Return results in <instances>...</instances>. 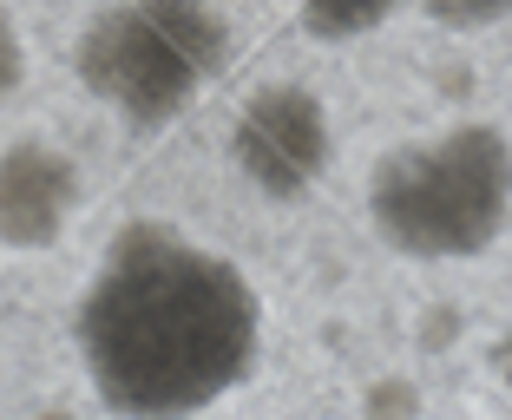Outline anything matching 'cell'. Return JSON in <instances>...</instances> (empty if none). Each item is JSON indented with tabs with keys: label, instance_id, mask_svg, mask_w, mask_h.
<instances>
[{
	"label": "cell",
	"instance_id": "cell-6",
	"mask_svg": "<svg viewBox=\"0 0 512 420\" xmlns=\"http://www.w3.org/2000/svg\"><path fill=\"white\" fill-rule=\"evenodd\" d=\"M401 14V0H296V20L309 40L322 46H342V40H362V33L388 27Z\"/></svg>",
	"mask_w": 512,
	"mask_h": 420
},
{
	"label": "cell",
	"instance_id": "cell-8",
	"mask_svg": "<svg viewBox=\"0 0 512 420\" xmlns=\"http://www.w3.org/2000/svg\"><path fill=\"white\" fill-rule=\"evenodd\" d=\"M20 79H27V40H20L14 14L0 7V105L20 92Z\"/></svg>",
	"mask_w": 512,
	"mask_h": 420
},
{
	"label": "cell",
	"instance_id": "cell-4",
	"mask_svg": "<svg viewBox=\"0 0 512 420\" xmlns=\"http://www.w3.org/2000/svg\"><path fill=\"white\" fill-rule=\"evenodd\" d=\"M335 158V132H329V105L296 79H270L237 105L230 119V165L243 171L256 197L270 204H296L322 184Z\"/></svg>",
	"mask_w": 512,
	"mask_h": 420
},
{
	"label": "cell",
	"instance_id": "cell-3",
	"mask_svg": "<svg viewBox=\"0 0 512 420\" xmlns=\"http://www.w3.org/2000/svg\"><path fill=\"white\" fill-rule=\"evenodd\" d=\"M79 86L132 132H165L230 66V20L211 0H106L73 46Z\"/></svg>",
	"mask_w": 512,
	"mask_h": 420
},
{
	"label": "cell",
	"instance_id": "cell-1",
	"mask_svg": "<svg viewBox=\"0 0 512 420\" xmlns=\"http://www.w3.org/2000/svg\"><path fill=\"white\" fill-rule=\"evenodd\" d=\"M73 335L99 407L178 420L250 381L263 355V296L224 250L145 217L106 243Z\"/></svg>",
	"mask_w": 512,
	"mask_h": 420
},
{
	"label": "cell",
	"instance_id": "cell-9",
	"mask_svg": "<svg viewBox=\"0 0 512 420\" xmlns=\"http://www.w3.org/2000/svg\"><path fill=\"white\" fill-rule=\"evenodd\" d=\"M486 361H493V381H499V388L512 394V329H506V335L493 342V355H486Z\"/></svg>",
	"mask_w": 512,
	"mask_h": 420
},
{
	"label": "cell",
	"instance_id": "cell-2",
	"mask_svg": "<svg viewBox=\"0 0 512 420\" xmlns=\"http://www.w3.org/2000/svg\"><path fill=\"white\" fill-rule=\"evenodd\" d=\"M368 224L407 263L486 256L512 224V138L467 119L394 145L368 171Z\"/></svg>",
	"mask_w": 512,
	"mask_h": 420
},
{
	"label": "cell",
	"instance_id": "cell-5",
	"mask_svg": "<svg viewBox=\"0 0 512 420\" xmlns=\"http://www.w3.org/2000/svg\"><path fill=\"white\" fill-rule=\"evenodd\" d=\"M79 158L53 138H14L0 145V250H53L79 217Z\"/></svg>",
	"mask_w": 512,
	"mask_h": 420
},
{
	"label": "cell",
	"instance_id": "cell-7",
	"mask_svg": "<svg viewBox=\"0 0 512 420\" xmlns=\"http://www.w3.org/2000/svg\"><path fill=\"white\" fill-rule=\"evenodd\" d=\"M434 27H453V33H480V27H499L512 20V0H421Z\"/></svg>",
	"mask_w": 512,
	"mask_h": 420
}]
</instances>
